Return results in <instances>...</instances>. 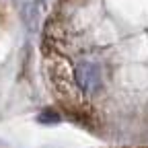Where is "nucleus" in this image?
I'll use <instances>...</instances> for the list:
<instances>
[{"mask_svg":"<svg viewBox=\"0 0 148 148\" xmlns=\"http://www.w3.org/2000/svg\"><path fill=\"white\" fill-rule=\"evenodd\" d=\"M76 82L84 92L97 90L101 84V68L92 62H80L76 66Z\"/></svg>","mask_w":148,"mask_h":148,"instance_id":"obj_1","label":"nucleus"},{"mask_svg":"<svg viewBox=\"0 0 148 148\" xmlns=\"http://www.w3.org/2000/svg\"><path fill=\"white\" fill-rule=\"evenodd\" d=\"M58 119H60L58 115H41L39 117V121H58Z\"/></svg>","mask_w":148,"mask_h":148,"instance_id":"obj_2","label":"nucleus"}]
</instances>
